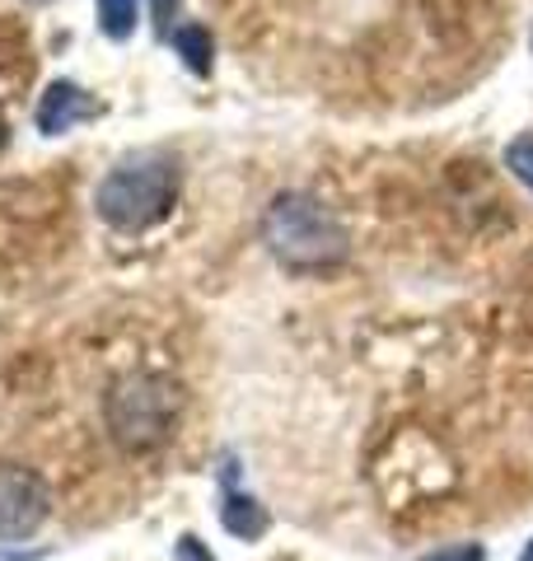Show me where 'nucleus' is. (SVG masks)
Returning a JSON list of instances; mask_svg holds the SVG:
<instances>
[{
  "label": "nucleus",
  "mask_w": 533,
  "mask_h": 561,
  "mask_svg": "<svg viewBox=\"0 0 533 561\" xmlns=\"http://www.w3.org/2000/svg\"><path fill=\"white\" fill-rule=\"evenodd\" d=\"M183 192V169L169 150H132L94 187L99 220L117 234H150L165 225Z\"/></svg>",
  "instance_id": "nucleus-1"
},
{
  "label": "nucleus",
  "mask_w": 533,
  "mask_h": 561,
  "mask_svg": "<svg viewBox=\"0 0 533 561\" xmlns=\"http://www.w3.org/2000/svg\"><path fill=\"white\" fill-rule=\"evenodd\" d=\"M262 243L291 272H332L351 257V230L314 192H276L262 210Z\"/></svg>",
  "instance_id": "nucleus-2"
},
{
  "label": "nucleus",
  "mask_w": 533,
  "mask_h": 561,
  "mask_svg": "<svg viewBox=\"0 0 533 561\" xmlns=\"http://www.w3.org/2000/svg\"><path fill=\"white\" fill-rule=\"evenodd\" d=\"M178 416H183V389L169 375L132 370L117 375L103 393V421L122 454H155L169 445Z\"/></svg>",
  "instance_id": "nucleus-3"
},
{
  "label": "nucleus",
  "mask_w": 533,
  "mask_h": 561,
  "mask_svg": "<svg viewBox=\"0 0 533 561\" xmlns=\"http://www.w3.org/2000/svg\"><path fill=\"white\" fill-rule=\"evenodd\" d=\"M52 491L33 468L0 463V542H24L47 524Z\"/></svg>",
  "instance_id": "nucleus-4"
},
{
  "label": "nucleus",
  "mask_w": 533,
  "mask_h": 561,
  "mask_svg": "<svg viewBox=\"0 0 533 561\" xmlns=\"http://www.w3.org/2000/svg\"><path fill=\"white\" fill-rule=\"evenodd\" d=\"M103 113V103L84 90V84L76 80H52L43 99H38V113H33V122H38L43 136H66L76 131L80 122H94Z\"/></svg>",
  "instance_id": "nucleus-5"
},
{
  "label": "nucleus",
  "mask_w": 533,
  "mask_h": 561,
  "mask_svg": "<svg viewBox=\"0 0 533 561\" xmlns=\"http://www.w3.org/2000/svg\"><path fill=\"white\" fill-rule=\"evenodd\" d=\"M220 524H225V534H235V538H243V542H258L266 529H272V515L262 511L258 496H248V491H235V486L225 482Z\"/></svg>",
  "instance_id": "nucleus-6"
},
{
  "label": "nucleus",
  "mask_w": 533,
  "mask_h": 561,
  "mask_svg": "<svg viewBox=\"0 0 533 561\" xmlns=\"http://www.w3.org/2000/svg\"><path fill=\"white\" fill-rule=\"evenodd\" d=\"M169 43H173V51L183 57V66L197 80H206L211 70H216V43H211V28H202V24H178Z\"/></svg>",
  "instance_id": "nucleus-7"
},
{
  "label": "nucleus",
  "mask_w": 533,
  "mask_h": 561,
  "mask_svg": "<svg viewBox=\"0 0 533 561\" xmlns=\"http://www.w3.org/2000/svg\"><path fill=\"white\" fill-rule=\"evenodd\" d=\"M136 10L140 0H99V28L109 43H127L136 33Z\"/></svg>",
  "instance_id": "nucleus-8"
},
{
  "label": "nucleus",
  "mask_w": 533,
  "mask_h": 561,
  "mask_svg": "<svg viewBox=\"0 0 533 561\" xmlns=\"http://www.w3.org/2000/svg\"><path fill=\"white\" fill-rule=\"evenodd\" d=\"M506 169L520 179L529 192H533V131H524V136H514L510 146H506Z\"/></svg>",
  "instance_id": "nucleus-9"
},
{
  "label": "nucleus",
  "mask_w": 533,
  "mask_h": 561,
  "mask_svg": "<svg viewBox=\"0 0 533 561\" xmlns=\"http://www.w3.org/2000/svg\"><path fill=\"white\" fill-rule=\"evenodd\" d=\"M178 10H183V0H150V14H155V38L169 43L173 28H178Z\"/></svg>",
  "instance_id": "nucleus-10"
},
{
  "label": "nucleus",
  "mask_w": 533,
  "mask_h": 561,
  "mask_svg": "<svg viewBox=\"0 0 533 561\" xmlns=\"http://www.w3.org/2000/svg\"><path fill=\"white\" fill-rule=\"evenodd\" d=\"M421 561H487V548H483V542H458V548L426 552Z\"/></svg>",
  "instance_id": "nucleus-11"
},
{
  "label": "nucleus",
  "mask_w": 533,
  "mask_h": 561,
  "mask_svg": "<svg viewBox=\"0 0 533 561\" xmlns=\"http://www.w3.org/2000/svg\"><path fill=\"white\" fill-rule=\"evenodd\" d=\"M173 561H216V557H211V548H206L197 534H183V538L173 542Z\"/></svg>",
  "instance_id": "nucleus-12"
},
{
  "label": "nucleus",
  "mask_w": 533,
  "mask_h": 561,
  "mask_svg": "<svg viewBox=\"0 0 533 561\" xmlns=\"http://www.w3.org/2000/svg\"><path fill=\"white\" fill-rule=\"evenodd\" d=\"M10 146V122H5V113H0V150Z\"/></svg>",
  "instance_id": "nucleus-13"
},
{
  "label": "nucleus",
  "mask_w": 533,
  "mask_h": 561,
  "mask_svg": "<svg viewBox=\"0 0 533 561\" xmlns=\"http://www.w3.org/2000/svg\"><path fill=\"white\" fill-rule=\"evenodd\" d=\"M520 561H533V538H529V548L520 552Z\"/></svg>",
  "instance_id": "nucleus-14"
},
{
  "label": "nucleus",
  "mask_w": 533,
  "mask_h": 561,
  "mask_svg": "<svg viewBox=\"0 0 533 561\" xmlns=\"http://www.w3.org/2000/svg\"><path fill=\"white\" fill-rule=\"evenodd\" d=\"M24 5H52V0H24Z\"/></svg>",
  "instance_id": "nucleus-15"
}]
</instances>
